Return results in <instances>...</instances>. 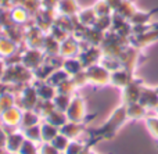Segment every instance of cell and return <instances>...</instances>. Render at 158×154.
<instances>
[{
    "label": "cell",
    "instance_id": "1",
    "mask_svg": "<svg viewBox=\"0 0 158 154\" xmlns=\"http://www.w3.org/2000/svg\"><path fill=\"white\" fill-rule=\"evenodd\" d=\"M128 122V117H126V107L123 104H121L119 107H117L111 113V115L108 117L106 122L101 125L100 128L90 131V138L92 142L89 144L86 143L87 147H90V144L98 140H104V139H112L115 136V133Z\"/></svg>",
    "mask_w": 158,
    "mask_h": 154
},
{
    "label": "cell",
    "instance_id": "2",
    "mask_svg": "<svg viewBox=\"0 0 158 154\" xmlns=\"http://www.w3.org/2000/svg\"><path fill=\"white\" fill-rule=\"evenodd\" d=\"M2 81L8 86H24L28 83H33L35 78H33V71L19 63L6 67Z\"/></svg>",
    "mask_w": 158,
    "mask_h": 154
},
{
    "label": "cell",
    "instance_id": "3",
    "mask_svg": "<svg viewBox=\"0 0 158 154\" xmlns=\"http://www.w3.org/2000/svg\"><path fill=\"white\" fill-rule=\"evenodd\" d=\"M129 44H131L129 38H123V36L110 31L104 36V40L101 43L100 49L103 52V56H106V57H119L123 49Z\"/></svg>",
    "mask_w": 158,
    "mask_h": 154
},
{
    "label": "cell",
    "instance_id": "4",
    "mask_svg": "<svg viewBox=\"0 0 158 154\" xmlns=\"http://www.w3.org/2000/svg\"><path fill=\"white\" fill-rule=\"evenodd\" d=\"M17 96V106L21 110H33L39 102V96L36 88L33 83H28L19 88V90L15 93Z\"/></svg>",
    "mask_w": 158,
    "mask_h": 154
},
{
    "label": "cell",
    "instance_id": "5",
    "mask_svg": "<svg viewBox=\"0 0 158 154\" xmlns=\"http://www.w3.org/2000/svg\"><path fill=\"white\" fill-rule=\"evenodd\" d=\"M89 85L97 86V88H103V86L110 85V78H111V72L106 68L101 63L93 64V65L85 68Z\"/></svg>",
    "mask_w": 158,
    "mask_h": 154
},
{
    "label": "cell",
    "instance_id": "6",
    "mask_svg": "<svg viewBox=\"0 0 158 154\" xmlns=\"http://www.w3.org/2000/svg\"><path fill=\"white\" fill-rule=\"evenodd\" d=\"M67 118L68 121L72 122H85L86 121V103H85V99L79 94H74L71 99V103H69L68 108L65 111Z\"/></svg>",
    "mask_w": 158,
    "mask_h": 154
},
{
    "label": "cell",
    "instance_id": "7",
    "mask_svg": "<svg viewBox=\"0 0 158 154\" xmlns=\"http://www.w3.org/2000/svg\"><path fill=\"white\" fill-rule=\"evenodd\" d=\"M142 56H143V50H139L135 46L129 44V46H126L125 49H123V52L121 53V56L118 58H119V61H121V67H122V68L128 69V71L135 74L140 64V57H142Z\"/></svg>",
    "mask_w": 158,
    "mask_h": 154
},
{
    "label": "cell",
    "instance_id": "8",
    "mask_svg": "<svg viewBox=\"0 0 158 154\" xmlns=\"http://www.w3.org/2000/svg\"><path fill=\"white\" fill-rule=\"evenodd\" d=\"M144 88V82L139 78H135L128 86H125L123 89H121V104L128 106L132 103H137L140 99L142 90Z\"/></svg>",
    "mask_w": 158,
    "mask_h": 154
},
{
    "label": "cell",
    "instance_id": "9",
    "mask_svg": "<svg viewBox=\"0 0 158 154\" xmlns=\"http://www.w3.org/2000/svg\"><path fill=\"white\" fill-rule=\"evenodd\" d=\"M44 36H46V32L38 28L35 24L27 25L24 29V42L22 43L25 44V47L28 49H40L42 44H43Z\"/></svg>",
    "mask_w": 158,
    "mask_h": 154
},
{
    "label": "cell",
    "instance_id": "10",
    "mask_svg": "<svg viewBox=\"0 0 158 154\" xmlns=\"http://www.w3.org/2000/svg\"><path fill=\"white\" fill-rule=\"evenodd\" d=\"M21 64L29 68L31 71L39 68L46 61V56L42 52V49H28L25 47L21 53Z\"/></svg>",
    "mask_w": 158,
    "mask_h": 154
},
{
    "label": "cell",
    "instance_id": "11",
    "mask_svg": "<svg viewBox=\"0 0 158 154\" xmlns=\"http://www.w3.org/2000/svg\"><path fill=\"white\" fill-rule=\"evenodd\" d=\"M157 40H158V24H153V27L148 31H146L144 33L132 35L131 38H129V43L139 50L146 49L147 46L156 43Z\"/></svg>",
    "mask_w": 158,
    "mask_h": 154
},
{
    "label": "cell",
    "instance_id": "12",
    "mask_svg": "<svg viewBox=\"0 0 158 154\" xmlns=\"http://www.w3.org/2000/svg\"><path fill=\"white\" fill-rule=\"evenodd\" d=\"M58 13L53 10H44V8H40L35 15L32 17V22L36 25L38 28H40L43 32H49V29L54 25L56 18H57Z\"/></svg>",
    "mask_w": 158,
    "mask_h": 154
},
{
    "label": "cell",
    "instance_id": "13",
    "mask_svg": "<svg viewBox=\"0 0 158 154\" xmlns=\"http://www.w3.org/2000/svg\"><path fill=\"white\" fill-rule=\"evenodd\" d=\"M78 57L85 68H87L93 64L100 63L101 58H103V52H101L100 46H86L81 49V53H79Z\"/></svg>",
    "mask_w": 158,
    "mask_h": 154
},
{
    "label": "cell",
    "instance_id": "14",
    "mask_svg": "<svg viewBox=\"0 0 158 154\" xmlns=\"http://www.w3.org/2000/svg\"><path fill=\"white\" fill-rule=\"evenodd\" d=\"M21 117H22V110L18 106H14V107L8 108L4 113L0 114V124H2L3 127L17 129V128H19Z\"/></svg>",
    "mask_w": 158,
    "mask_h": 154
},
{
    "label": "cell",
    "instance_id": "15",
    "mask_svg": "<svg viewBox=\"0 0 158 154\" xmlns=\"http://www.w3.org/2000/svg\"><path fill=\"white\" fill-rule=\"evenodd\" d=\"M24 140H25L24 132L19 128L11 131V132H7L6 142H4V150L7 153H18L22 143H24Z\"/></svg>",
    "mask_w": 158,
    "mask_h": 154
},
{
    "label": "cell",
    "instance_id": "16",
    "mask_svg": "<svg viewBox=\"0 0 158 154\" xmlns=\"http://www.w3.org/2000/svg\"><path fill=\"white\" fill-rule=\"evenodd\" d=\"M81 53V42L72 35H69L65 40L60 43V56L63 58L78 57Z\"/></svg>",
    "mask_w": 158,
    "mask_h": 154
},
{
    "label": "cell",
    "instance_id": "17",
    "mask_svg": "<svg viewBox=\"0 0 158 154\" xmlns=\"http://www.w3.org/2000/svg\"><path fill=\"white\" fill-rule=\"evenodd\" d=\"M135 74L125 68H119L117 71L111 72V78H110V85L115 86L118 89H123L125 86H128L132 81L135 79Z\"/></svg>",
    "mask_w": 158,
    "mask_h": 154
},
{
    "label": "cell",
    "instance_id": "18",
    "mask_svg": "<svg viewBox=\"0 0 158 154\" xmlns=\"http://www.w3.org/2000/svg\"><path fill=\"white\" fill-rule=\"evenodd\" d=\"M139 103L143 104L148 111H154L158 106V93L156 90V88H151V86L144 85L142 90V94H140Z\"/></svg>",
    "mask_w": 158,
    "mask_h": 154
},
{
    "label": "cell",
    "instance_id": "19",
    "mask_svg": "<svg viewBox=\"0 0 158 154\" xmlns=\"http://www.w3.org/2000/svg\"><path fill=\"white\" fill-rule=\"evenodd\" d=\"M86 131V127H85V122H72L68 121L65 125L60 128V133H63L64 136L69 139V140H77L79 136Z\"/></svg>",
    "mask_w": 158,
    "mask_h": 154
},
{
    "label": "cell",
    "instance_id": "20",
    "mask_svg": "<svg viewBox=\"0 0 158 154\" xmlns=\"http://www.w3.org/2000/svg\"><path fill=\"white\" fill-rule=\"evenodd\" d=\"M125 107H126V117H128V121H140V119L144 121L148 115V110L143 104H140L139 102L128 104V106H125Z\"/></svg>",
    "mask_w": 158,
    "mask_h": 154
},
{
    "label": "cell",
    "instance_id": "21",
    "mask_svg": "<svg viewBox=\"0 0 158 154\" xmlns=\"http://www.w3.org/2000/svg\"><path fill=\"white\" fill-rule=\"evenodd\" d=\"M19 49V44L15 43L14 40H11L10 38H7L6 35H0V58L6 60V58L11 57V56L17 54Z\"/></svg>",
    "mask_w": 158,
    "mask_h": 154
},
{
    "label": "cell",
    "instance_id": "22",
    "mask_svg": "<svg viewBox=\"0 0 158 154\" xmlns=\"http://www.w3.org/2000/svg\"><path fill=\"white\" fill-rule=\"evenodd\" d=\"M33 85L36 88V92H38V96L40 100H53L57 94V89L49 83L47 81H33Z\"/></svg>",
    "mask_w": 158,
    "mask_h": 154
},
{
    "label": "cell",
    "instance_id": "23",
    "mask_svg": "<svg viewBox=\"0 0 158 154\" xmlns=\"http://www.w3.org/2000/svg\"><path fill=\"white\" fill-rule=\"evenodd\" d=\"M81 10L78 0H60L57 7V13L60 15L65 17H77V14Z\"/></svg>",
    "mask_w": 158,
    "mask_h": 154
},
{
    "label": "cell",
    "instance_id": "24",
    "mask_svg": "<svg viewBox=\"0 0 158 154\" xmlns=\"http://www.w3.org/2000/svg\"><path fill=\"white\" fill-rule=\"evenodd\" d=\"M43 121L40 114L33 108V110H22L21 122H19V129H25V128L33 127V125H39Z\"/></svg>",
    "mask_w": 158,
    "mask_h": 154
},
{
    "label": "cell",
    "instance_id": "25",
    "mask_svg": "<svg viewBox=\"0 0 158 154\" xmlns=\"http://www.w3.org/2000/svg\"><path fill=\"white\" fill-rule=\"evenodd\" d=\"M10 14L14 24L21 25V27H27L28 22L32 21V15L22 6H13V7H10Z\"/></svg>",
    "mask_w": 158,
    "mask_h": 154
},
{
    "label": "cell",
    "instance_id": "26",
    "mask_svg": "<svg viewBox=\"0 0 158 154\" xmlns=\"http://www.w3.org/2000/svg\"><path fill=\"white\" fill-rule=\"evenodd\" d=\"M75 18H77L78 24H81L82 27L90 28L94 25L96 19H97V15H96L93 7H85V8H81V10H79V13L77 14Z\"/></svg>",
    "mask_w": 158,
    "mask_h": 154
},
{
    "label": "cell",
    "instance_id": "27",
    "mask_svg": "<svg viewBox=\"0 0 158 154\" xmlns=\"http://www.w3.org/2000/svg\"><path fill=\"white\" fill-rule=\"evenodd\" d=\"M42 52L44 53L46 57H53V56H60V42L56 40L53 36L46 33L43 44H42Z\"/></svg>",
    "mask_w": 158,
    "mask_h": 154
},
{
    "label": "cell",
    "instance_id": "28",
    "mask_svg": "<svg viewBox=\"0 0 158 154\" xmlns=\"http://www.w3.org/2000/svg\"><path fill=\"white\" fill-rule=\"evenodd\" d=\"M60 133V128L54 127L53 124L47 122L46 119L40 122V136H42V142H46V143H50L56 136Z\"/></svg>",
    "mask_w": 158,
    "mask_h": 154
},
{
    "label": "cell",
    "instance_id": "29",
    "mask_svg": "<svg viewBox=\"0 0 158 154\" xmlns=\"http://www.w3.org/2000/svg\"><path fill=\"white\" fill-rule=\"evenodd\" d=\"M137 10H139V8H137L135 0H122V2H121V4H119V7H118L114 13H117L118 15L123 17L125 19H128V21H129Z\"/></svg>",
    "mask_w": 158,
    "mask_h": 154
},
{
    "label": "cell",
    "instance_id": "30",
    "mask_svg": "<svg viewBox=\"0 0 158 154\" xmlns=\"http://www.w3.org/2000/svg\"><path fill=\"white\" fill-rule=\"evenodd\" d=\"M61 68H63L69 77H74L78 72L83 71L85 67H83V64L81 63L79 57H71V58H64Z\"/></svg>",
    "mask_w": 158,
    "mask_h": 154
},
{
    "label": "cell",
    "instance_id": "31",
    "mask_svg": "<svg viewBox=\"0 0 158 154\" xmlns=\"http://www.w3.org/2000/svg\"><path fill=\"white\" fill-rule=\"evenodd\" d=\"M156 11H158V8H154V10H150V11L137 10L136 13L133 14V17L129 19V22H131L132 25H146V24H150L153 15L156 14Z\"/></svg>",
    "mask_w": 158,
    "mask_h": 154
},
{
    "label": "cell",
    "instance_id": "32",
    "mask_svg": "<svg viewBox=\"0 0 158 154\" xmlns=\"http://www.w3.org/2000/svg\"><path fill=\"white\" fill-rule=\"evenodd\" d=\"M17 106V96L15 93H13L11 90L4 92L3 94H0V114L4 113L6 110Z\"/></svg>",
    "mask_w": 158,
    "mask_h": 154
},
{
    "label": "cell",
    "instance_id": "33",
    "mask_svg": "<svg viewBox=\"0 0 158 154\" xmlns=\"http://www.w3.org/2000/svg\"><path fill=\"white\" fill-rule=\"evenodd\" d=\"M35 110L38 111V113L40 114L42 118L44 119V118H47V117H49L50 114L56 110V107H54L53 100H40V99H39V102H38V104H36Z\"/></svg>",
    "mask_w": 158,
    "mask_h": 154
},
{
    "label": "cell",
    "instance_id": "34",
    "mask_svg": "<svg viewBox=\"0 0 158 154\" xmlns=\"http://www.w3.org/2000/svg\"><path fill=\"white\" fill-rule=\"evenodd\" d=\"M47 122L53 124L54 127L57 128H61L63 125H65L68 122V118H67V114L64 111H60V110H54L52 114H50L47 118H44Z\"/></svg>",
    "mask_w": 158,
    "mask_h": 154
},
{
    "label": "cell",
    "instance_id": "35",
    "mask_svg": "<svg viewBox=\"0 0 158 154\" xmlns=\"http://www.w3.org/2000/svg\"><path fill=\"white\" fill-rule=\"evenodd\" d=\"M69 75L67 74L65 71H64L63 68H56L54 71L52 72V75L49 77V79H47V82L49 83H52L54 88H57L60 83H63L64 81H67V79H69Z\"/></svg>",
    "mask_w": 158,
    "mask_h": 154
},
{
    "label": "cell",
    "instance_id": "36",
    "mask_svg": "<svg viewBox=\"0 0 158 154\" xmlns=\"http://www.w3.org/2000/svg\"><path fill=\"white\" fill-rule=\"evenodd\" d=\"M97 17H106V15H112V8L108 6L106 0H96V3L92 6Z\"/></svg>",
    "mask_w": 158,
    "mask_h": 154
},
{
    "label": "cell",
    "instance_id": "37",
    "mask_svg": "<svg viewBox=\"0 0 158 154\" xmlns=\"http://www.w3.org/2000/svg\"><path fill=\"white\" fill-rule=\"evenodd\" d=\"M22 132H24L25 139L32 140V142H35V143H42L40 124H39V125H33V127H29V128H25V129H22Z\"/></svg>",
    "mask_w": 158,
    "mask_h": 154
},
{
    "label": "cell",
    "instance_id": "38",
    "mask_svg": "<svg viewBox=\"0 0 158 154\" xmlns=\"http://www.w3.org/2000/svg\"><path fill=\"white\" fill-rule=\"evenodd\" d=\"M111 25H112V17L111 15H106V17H97L93 28L98 29L100 32H110L111 31Z\"/></svg>",
    "mask_w": 158,
    "mask_h": 154
},
{
    "label": "cell",
    "instance_id": "39",
    "mask_svg": "<svg viewBox=\"0 0 158 154\" xmlns=\"http://www.w3.org/2000/svg\"><path fill=\"white\" fill-rule=\"evenodd\" d=\"M71 99H72V96H67V94L57 93L56 97L53 99L56 110H60V111H64V113H65L67 108H68V106H69V103H71Z\"/></svg>",
    "mask_w": 158,
    "mask_h": 154
},
{
    "label": "cell",
    "instance_id": "40",
    "mask_svg": "<svg viewBox=\"0 0 158 154\" xmlns=\"http://www.w3.org/2000/svg\"><path fill=\"white\" fill-rule=\"evenodd\" d=\"M57 93H61V94H67V96H74V94H77V86L74 85V82H72V79L69 78V79L64 81L63 83H60V85L57 86Z\"/></svg>",
    "mask_w": 158,
    "mask_h": 154
},
{
    "label": "cell",
    "instance_id": "41",
    "mask_svg": "<svg viewBox=\"0 0 158 154\" xmlns=\"http://www.w3.org/2000/svg\"><path fill=\"white\" fill-rule=\"evenodd\" d=\"M144 124L147 127V131L151 133V136L158 140V115H156V114L150 115L148 114L147 118L144 119Z\"/></svg>",
    "mask_w": 158,
    "mask_h": 154
},
{
    "label": "cell",
    "instance_id": "42",
    "mask_svg": "<svg viewBox=\"0 0 158 154\" xmlns=\"http://www.w3.org/2000/svg\"><path fill=\"white\" fill-rule=\"evenodd\" d=\"M89 150V147L86 146V144H83L82 142L79 140H71L68 144V147H67V150L64 153L65 154H83L85 152H87Z\"/></svg>",
    "mask_w": 158,
    "mask_h": 154
},
{
    "label": "cell",
    "instance_id": "43",
    "mask_svg": "<svg viewBox=\"0 0 158 154\" xmlns=\"http://www.w3.org/2000/svg\"><path fill=\"white\" fill-rule=\"evenodd\" d=\"M69 142H71V140H69V139L67 138V136H64L63 133H58V135L56 136V138L53 139V140L50 142V143H52L53 146H54L60 153H64V152L67 150V147H68Z\"/></svg>",
    "mask_w": 158,
    "mask_h": 154
},
{
    "label": "cell",
    "instance_id": "44",
    "mask_svg": "<svg viewBox=\"0 0 158 154\" xmlns=\"http://www.w3.org/2000/svg\"><path fill=\"white\" fill-rule=\"evenodd\" d=\"M100 63L103 64V65L106 67L110 72L117 71V69L122 68V67H121V61H119V58L118 57H106V56H103V58H101Z\"/></svg>",
    "mask_w": 158,
    "mask_h": 154
},
{
    "label": "cell",
    "instance_id": "45",
    "mask_svg": "<svg viewBox=\"0 0 158 154\" xmlns=\"http://www.w3.org/2000/svg\"><path fill=\"white\" fill-rule=\"evenodd\" d=\"M18 153L19 154H39V143H35L32 140L25 139Z\"/></svg>",
    "mask_w": 158,
    "mask_h": 154
},
{
    "label": "cell",
    "instance_id": "46",
    "mask_svg": "<svg viewBox=\"0 0 158 154\" xmlns=\"http://www.w3.org/2000/svg\"><path fill=\"white\" fill-rule=\"evenodd\" d=\"M47 33H49L50 36H53V38H54L56 40H58L60 43H61L63 40H65V39L69 36V33H68V32H65V31H64L63 28L58 27L57 24L53 25V27L49 29V32H47Z\"/></svg>",
    "mask_w": 158,
    "mask_h": 154
},
{
    "label": "cell",
    "instance_id": "47",
    "mask_svg": "<svg viewBox=\"0 0 158 154\" xmlns=\"http://www.w3.org/2000/svg\"><path fill=\"white\" fill-rule=\"evenodd\" d=\"M21 6H22V7H24L25 10H27L32 17L35 15V14L42 8L40 0H24V3H22Z\"/></svg>",
    "mask_w": 158,
    "mask_h": 154
},
{
    "label": "cell",
    "instance_id": "48",
    "mask_svg": "<svg viewBox=\"0 0 158 154\" xmlns=\"http://www.w3.org/2000/svg\"><path fill=\"white\" fill-rule=\"evenodd\" d=\"M71 79H72V82H74V85L77 86V89H82V88H85L86 85H89V81H87V77H86L85 69L83 71H81V72H78V74L74 75V77H71Z\"/></svg>",
    "mask_w": 158,
    "mask_h": 154
},
{
    "label": "cell",
    "instance_id": "49",
    "mask_svg": "<svg viewBox=\"0 0 158 154\" xmlns=\"http://www.w3.org/2000/svg\"><path fill=\"white\" fill-rule=\"evenodd\" d=\"M39 154H60V152L52 143L42 142V143H39Z\"/></svg>",
    "mask_w": 158,
    "mask_h": 154
},
{
    "label": "cell",
    "instance_id": "50",
    "mask_svg": "<svg viewBox=\"0 0 158 154\" xmlns=\"http://www.w3.org/2000/svg\"><path fill=\"white\" fill-rule=\"evenodd\" d=\"M58 2L60 0H40V4H42V8H44V10L57 11Z\"/></svg>",
    "mask_w": 158,
    "mask_h": 154
},
{
    "label": "cell",
    "instance_id": "51",
    "mask_svg": "<svg viewBox=\"0 0 158 154\" xmlns=\"http://www.w3.org/2000/svg\"><path fill=\"white\" fill-rule=\"evenodd\" d=\"M107 3H108V6L112 8V11H115L118 7H119V4H121V2L122 0H106Z\"/></svg>",
    "mask_w": 158,
    "mask_h": 154
},
{
    "label": "cell",
    "instance_id": "52",
    "mask_svg": "<svg viewBox=\"0 0 158 154\" xmlns=\"http://www.w3.org/2000/svg\"><path fill=\"white\" fill-rule=\"evenodd\" d=\"M6 67H7V64H6V61L3 60V58H0V81L3 79V75H4Z\"/></svg>",
    "mask_w": 158,
    "mask_h": 154
},
{
    "label": "cell",
    "instance_id": "53",
    "mask_svg": "<svg viewBox=\"0 0 158 154\" xmlns=\"http://www.w3.org/2000/svg\"><path fill=\"white\" fill-rule=\"evenodd\" d=\"M6 135L7 133L0 128V149H4V142H6Z\"/></svg>",
    "mask_w": 158,
    "mask_h": 154
},
{
    "label": "cell",
    "instance_id": "54",
    "mask_svg": "<svg viewBox=\"0 0 158 154\" xmlns=\"http://www.w3.org/2000/svg\"><path fill=\"white\" fill-rule=\"evenodd\" d=\"M8 90V85L7 83H4L3 81H0V94H3L4 92Z\"/></svg>",
    "mask_w": 158,
    "mask_h": 154
},
{
    "label": "cell",
    "instance_id": "55",
    "mask_svg": "<svg viewBox=\"0 0 158 154\" xmlns=\"http://www.w3.org/2000/svg\"><path fill=\"white\" fill-rule=\"evenodd\" d=\"M22 3H24V0H10L11 7H13V6H21Z\"/></svg>",
    "mask_w": 158,
    "mask_h": 154
},
{
    "label": "cell",
    "instance_id": "56",
    "mask_svg": "<svg viewBox=\"0 0 158 154\" xmlns=\"http://www.w3.org/2000/svg\"><path fill=\"white\" fill-rule=\"evenodd\" d=\"M86 154H97L96 152H93V150H87V153Z\"/></svg>",
    "mask_w": 158,
    "mask_h": 154
},
{
    "label": "cell",
    "instance_id": "57",
    "mask_svg": "<svg viewBox=\"0 0 158 154\" xmlns=\"http://www.w3.org/2000/svg\"><path fill=\"white\" fill-rule=\"evenodd\" d=\"M153 113H154V114H156V115H158V106H157V108H156V110H154V111H153Z\"/></svg>",
    "mask_w": 158,
    "mask_h": 154
},
{
    "label": "cell",
    "instance_id": "58",
    "mask_svg": "<svg viewBox=\"0 0 158 154\" xmlns=\"http://www.w3.org/2000/svg\"><path fill=\"white\" fill-rule=\"evenodd\" d=\"M0 154H4V149H0Z\"/></svg>",
    "mask_w": 158,
    "mask_h": 154
},
{
    "label": "cell",
    "instance_id": "59",
    "mask_svg": "<svg viewBox=\"0 0 158 154\" xmlns=\"http://www.w3.org/2000/svg\"><path fill=\"white\" fill-rule=\"evenodd\" d=\"M7 154H19V153H7Z\"/></svg>",
    "mask_w": 158,
    "mask_h": 154
},
{
    "label": "cell",
    "instance_id": "60",
    "mask_svg": "<svg viewBox=\"0 0 158 154\" xmlns=\"http://www.w3.org/2000/svg\"><path fill=\"white\" fill-rule=\"evenodd\" d=\"M156 90H157V93H158V86H156Z\"/></svg>",
    "mask_w": 158,
    "mask_h": 154
},
{
    "label": "cell",
    "instance_id": "61",
    "mask_svg": "<svg viewBox=\"0 0 158 154\" xmlns=\"http://www.w3.org/2000/svg\"><path fill=\"white\" fill-rule=\"evenodd\" d=\"M60 154H65V153H60Z\"/></svg>",
    "mask_w": 158,
    "mask_h": 154
},
{
    "label": "cell",
    "instance_id": "62",
    "mask_svg": "<svg viewBox=\"0 0 158 154\" xmlns=\"http://www.w3.org/2000/svg\"><path fill=\"white\" fill-rule=\"evenodd\" d=\"M0 8H2V6H0Z\"/></svg>",
    "mask_w": 158,
    "mask_h": 154
}]
</instances>
